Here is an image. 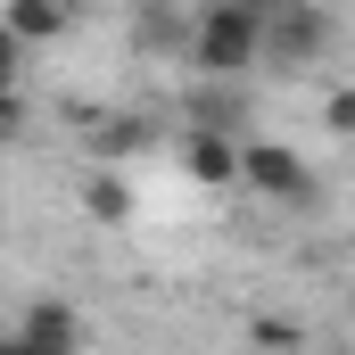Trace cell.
Instances as JSON below:
<instances>
[{
    "mask_svg": "<svg viewBox=\"0 0 355 355\" xmlns=\"http://www.w3.org/2000/svg\"><path fill=\"white\" fill-rule=\"evenodd\" d=\"M190 67L215 75V83L265 67V8H248V0H207V8L190 17Z\"/></svg>",
    "mask_w": 355,
    "mask_h": 355,
    "instance_id": "1",
    "label": "cell"
},
{
    "mask_svg": "<svg viewBox=\"0 0 355 355\" xmlns=\"http://www.w3.org/2000/svg\"><path fill=\"white\" fill-rule=\"evenodd\" d=\"M331 42H339V25H331L322 0H272L265 8V58L272 67H314Z\"/></svg>",
    "mask_w": 355,
    "mask_h": 355,
    "instance_id": "2",
    "label": "cell"
},
{
    "mask_svg": "<svg viewBox=\"0 0 355 355\" xmlns=\"http://www.w3.org/2000/svg\"><path fill=\"white\" fill-rule=\"evenodd\" d=\"M240 190H257L272 207H306V198H314V166H306L289 141H248V149H240Z\"/></svg>",
    "mask_w": 355,
    "mask_h": 355,
    "instance_id": "3",
    "label": "cell"
},
{
    "mask_svg": "<svg viewBox=\"0 0 355 355\" xmlns=\"http://www.w3.org/2000/svg\"><path fill=\"white\" fill-rule=\"evenodd\" d=\"M182 166H190V182H207V190H240V141L232 132H190L182 141Z\"/></svg>",
    "mask_w": 355,
    "mask_h": 355,
    "instance_id": "4",
    "label": "cell"
},
{
    "mask_svg": "<svg viewBox=\"0 0 355 355\" xmlns=\"http://www.w3.org/2000/svg\"><path fill=\"white\" fill-rule=\"evenodd\" d=\"M0 25H8L25 50H42V42H58V33L75 25V0H0Z\"/></svg>",
    "mask_w": 355,
    "mask_h": 355,
    "instance_id": "5",
    "label": "cell"
},
{
    "mask_svg": "<svg viewBox=\"0 0 355 355\" xmlns=\"http://www.w3.org/2000/svg\"><path fill=\"white\" fill-rule=\"evenodd\" d=\"M17 331H25L33 347H50V355H75V347H83V314H75L67 297H33Z\"/></svg>",
    "mask_w": 355,
    "mask_h": 355,
    "instance_id": "6",
    "label": "cell"
},
{
    "mask_svg": "<svg viewBox=\"0 0 355 355\" xmlns=\"http://www.w3.org/2000/svg\"><path fill=\"white\" fill-rule=\"evenodd\" d=\"M132 42H141V50H157V58H190V17H174V8H166V0H141V8H132Z\"/></svg>",
    "mask_w": 355,
    "mask_h": 355,
    "instance_id": "7",
    "label": "cell"
},
{
    "mask_svg": "<svg viewBox=\"0 0 355 355\" xmlns=\"http://www.w3.org/2000/svg\"><path fill=\"white\" fill-rule=\"evenodd\" d=\"M83 207L99 215V223H132V182L124 174H91L83 182Z\"/></svg>",
    "mask_w": 355,
    "mask_h": 355,
    "instance_id": "8",
    "label": "cell"
},
{
    "mask_svg": "<svg viewBox=\"0 0 355 355\" xmlns=\"http://www.w3.org/2000/svg\"><path fill=\"white\" fill-rule=\"evenodd\" d=\"M190 124H198V132H232V124H240V99H223L215 75H207V91L190 99Z\"/></svg>",
    "mask_w": 355,
    "mask_h": 355,
    "instance_id": "9",
    "label": "cell"
},
{
    "mask_svg": "<svg viewBox=\"0 0 355 355\" xmlns=\"http://www.w3.org/2000/svg\"><path fill=\"white\" fill-rule=\"evenodd\" d=\"M248 339H257L265 355H297V339H306V331H297L289 314H257V322H248Z\"/></svg>",
    "mask_w": 355,
    "mask_h": 355,
    "instance_id": "10",
    "label": "cell"
},
{
    "mask_svg": "<svg viewBox=\"0 0 355 355\" xmlns=\"http://www.w3.org/2000/svg\"><path fill=\"white\" fill-rule=\"evenodd\" d=\"M0 91H25V42L0 25Z\"/></svg>",
    "mask_w": 355,
    "mask_h": 355,
    "instance_id": "11",
    "label": "cell"
},
{
    "mask_svg": "<svg viewBox=\"0 0 355 355\" xmlns=\"http://www.w3.org/2000/svg\"><path fill=\"white\" fill-rule=\"evenodd\" d=\"M322 124H331L339 141H355V91H331V99H322Z\"/></svg>",
    "mask_w": 355,
    "mask_h": 355,
    "instance_id": "12",
    "label": "cell"
},
{
    "mask_svg": "<svg viewBox=\"0 0 355 355\" xmlns=\"http://www.w3.org/2000/svg\"><path fill=\"white\" fill-rule=\"evenodd\" d=\"M25 132V91H0V149Z\"/></svg>",
    "mask_w": 355,
    "mask_h": 355,
    "instance_id": "13",
    "label": "cell"
},
{
    "mask_svg": "<svg viewBox=\"0 0 355 355\" xmlns=\"http://www.w3.org/2000/svg\"><path fill=\"white\" fill-rule=\"evenodd\" d=\"M132 141H141V124H107V132H99V157H124Z\"/></svg>",
    "mask_w": 355,
    "mask_h": 355,
    "instance_id": "14",
    "label": "cell"
},
{
    "mask_svg": "<svg viewBox=\"0 0 355 355\" xmlns=\"http://www.w3.org/2000/svg\"><path fill=\"white\" fill-rule=\"evenodd\" d=\"M0 355H50V347H33L25 331H0Z\"/></svg>",
    "mask_w": 355,
    "mask_h": 355,
    "instance_id": "15",
    "label": "cell"
},
{
    "mask_svg": "<svg viewBox=\"0 0 355 355\" xmlns=\"http://www.w3.org/2000/svg\"><path fill=\"white\" fill-rule=\"evenodd\" d=\"M248 8H272V0H248Z\"/></svg>",
    "mask_w": 355,
    "mask_h": 355,
    "instance_id": "16",
    "label": "cell"
},
{
    "mask_svg": "<svg viewBox=\"0 0 355 355\" xmlns=\"http://www.w3.org/2000/svg\"><path fill=\"white\" fill-rule=\"evenodd\" d=\"M339 355H355V347H339Z\"/></svg>",
    "mask_w": 355,
    "mask_h": 355,
    "instance_id": "17",
    "label": "cell"
}]
</instances>
